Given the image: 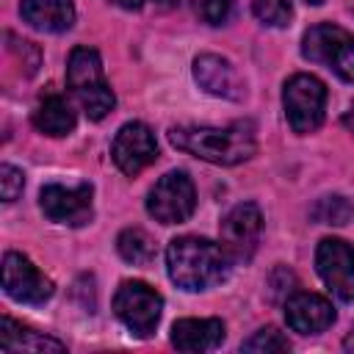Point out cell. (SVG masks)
Returning <instances> with one entry per match:
<instances>
[{
    "instance_id": "8",
    "label": "cell",
    "mask_w": 354,
    "mask_h": 354,
    "mask_svg": "<svg viewBox=\"0 0 354 354\" xmlns=\"http://www.w3.org/2000/svg\"><path fill=\"white\" fill-rule=\"evenodd\" d=\"M263 232V213L254 202L235 205L221 221V246L232 263H246L257 252Z\"/></svg>"
},
{
    "instance_id": "23",
    "label": "cell",
    "mask_w": 354,
    "mask_h": 354,
    "mask_svg": "<svg viewBox=\"0 0 354 354\" xmlns=\"http://www.w3.org/2000/svg\"><path fill=\"white\" fill-rule=\"evenodd\" d=\"M22 185H25V174L17 166L3 163L0 166V194H3V202H14L22 194Z\"/></svg>"
},
{
    "instance_id": "7",
    "label": "cell",
    "mask_w": 354,
    "mask_h": 354,
    "mask_svg": "<svg viewBox=\"0 0 354 354\" xmlns=\"http://www.w3.org/2000/svg\"><path fill=\"white\" fill-rule=\"evenodd\" d=\"M147 210L160 224H183L196 210V188L185 171L163 174L147 194Z\"/></svg>"
},
{
    "instance_id": "16",
    "label": "cell",
    "mask_w": 354,
    "mask_h": 354,
    "mask_svg": "<svg viewBox=\"0 0 354 354\" xmlns=\"http://www.w3.org/2000/svg\"><path fill=\"white\" fill-rule=\"evenodd\" d=\"M19 14L30 28L44 33H64L75 25L72 0H22Z\"/></svg>"
},
{
    "instance_id": "11",
    "label": "cell",
    "mask_w": 354,
    "mask_h": 354,
    "mask_svg": "<svg viewBox=\"0 0 354 354\" xmlns=\"http://www.w3.org/2000/svg\"><path fill=\"white\" fill-rule=\"evenodd\" d=\"M3 290L19 304H44L53 296V282L19 252L3 257Z\"/></svg>"
},
{
    "instance_id": "6",
    "label": "cell",
    "mask_w": 354,
    "mask_h": 354,
    "mask_svg": "<svg viewBox=\"0 0 354 354\" xmlns=\"http://www.w3.org/2000/svg\"><path fill=\"white\" fill-rule=\"evenodd\" d=\"M160 310H163V296L152 285L141 279H124L116 288L113 313L136 337H149L155 332L160 321Z\"/></svg>"
},
{
    "instance_id": "10",
    "label": "cell",
    "mask_w": 354,
    "mask_h": 354,
    "mask_svg": "<svg viewBox=\"0 0 354 354\" xmlns=\"http://www.w3.org/2000/svg\"><path fill=\"white\" fill-rule=\"evenodd\" d=\"M111 158L127 177H136L158 158V141L155 133L144 122H127L119 127V133L111 141Z\"/></svg>"
},
{
    "instance_id": "2",
    "label": "cell",
    "mask_w": 354,
    "mask_h": 354,
    "mask_svg": "<svg viewBox=\"0 0 354 354\" xmlns=\"http://www.w3.org/2000/svg\"><path fill=\"white\" fill-rule=\"evenodd\" d=\"M230 254L221 243L196 235H180L166 246V268L169 279L183 290H207L227 279Z\"/></svg>"
},
{
    "instance_id": "21",
    "label": "cell",
    "mask_w": 354,
    "mask_h": 354,
    "mask_svg": "<svg viewBox=\"0 0 354 354\" xmlns=\"http://www.w3.org/2000/svg\"><path fill=\"white\" fill-rule=\"evenodd\" d=\"M241 348L243 351H252V354H277V351H288L290 348V340L277 326H263L249 340H243Z\"/></svg>"
},
{
    "instance_id": "13",
    "label": "cell",
    "mask_w": 354,
    "mask_h": 354,
    "mask_svg": "<svg viewBox=\"0 0 354 354\" xmlns=\"http://www.w3.org/2000/svg\"><path fill=\"white\" fill-rule=\"evenodd\" d=\"M285 321L299 335H318L335 324V307L318 293L299 290L285 299Z\"/></svg>"
},
{
    "instance_id": "22",
    "label": "cell",
    "mask_w": 354,
    "mask_h": 354,
    "mask_svg": "<svg viewBox=\"0 0 354 354\" xmlns=\"http://www.w3.org/2000/svg\"><path fill=\"white\" fill-rule=\"evenodd\" d=\"M252 11L268 28H285L293 17L290 0H252Z\"/></svg>"
},
{
    "instance_id": "4",
    "label": "cell",
    "mask_w": 354,
    "mask_h": 354,
    "mask_svg": "<svg viewBox=\"0 0 354 354\" xmlns=\"http://www.w3.org/2000/svg\"><path fill=\"white\" fill-rule=\"evenodd\" d=\"M301 55L313 64H324L340 80L354 83V36L340 25H313L301 36Z\"/></svg>"
},
{
    "instance_id": "14",
    "label": "cell",
    "mask_w": 354,
    "mask_h": 354,
    "mask_svg": "<svg viewBox=\"0 0 354 354\" xmlns=\"http://www.w3.org/2000/svg\"><path fill=\"white\" fill-rule=\"evenodd\" d=\"M194 77L213 97H224V100H241L243 97V83H241L235 66L221 55H213V53L196 55Z\"/></svg>"
},
{
    "instance_id": "9",
    "label": "cell",
    "mask_w": 354,
    "mask_h": 354,
    "mask_svg": "<svg viewBox=\"0 0 354 354\" xmlns=\"http://www.w3.org/2000/svg\"><path fill=\"white\" fill-rule=\"evenodd\" d=\"M315 268L329 293L354 301V249L343 238H324L315 249Z\"/></svg>"
},
{
    "instance_id": "19",
    "label": "cell",
    "mask_w": 354,
    "mask_h": 354,
    "mask_svg": "<svg viewBox=\"0 0 354 354\" xmlns=\"http://www.w3.org/2000/svg\"><path fill=\"white\" fill-rule=\"evenodd\" d=\"M116 249L119 254L133 263V266H147L155 257V241L141 230V227H127L119 232L116 238Z\"/></svg>"
},
{
    "instance_id": "3",
    "label": "cell",
    "mask_w": 354,
    "mask_h": 354,
    "mask_svg": "<svg viewBox=\"0 0 354 354\" xmlns=\"http://www.w3.org/2000/svg\"><path fill=\"white\" fill-rule=\"evenodd\" d=\"M66 86L72 88V94L83 105L86 116L94 119V122L105 119L113 111V105H116V97H113L111 86L102 77L100 53L91 50V47H75L69 53V61H66Z\"/></svg>"
},
{
    "instance_id": "18",
    "label": "cell",
    "mask_w": 354,
    "mask_h": 354,
    "mask_svg": "<svg viewBox=\"0 0 354 354\" xmlns=\"http://www.w3.org/2000/svg\"><path fill=\"white\" fill-rule=\"evenodd\" d=\"M33 124L39 133L61 138L75 130V111L61 94H47L33 111Z\"/></svg>"
},
{
    "instance_id": "24",
    "label": "cell",
    "mask_w": 354,
    "mask_h": 354,
    "mask_svg": "<svg viewBox=\"0 0 354 354\" xmlns=\"http://www.w3.org/2000/svg\"><path fill=\"white\" fill-rule=\"evenodd\" d=\"M199 14L207 25H224L232 17V0H202Z\"/></svg>"
},
{
    "instance_id": "1",
    "label": "cell",
    "mask_w": 354,
    "mask_h": 354,
    "mask_svg": "<svg viewBox=\"0 0 354 354\" xmlns=\"http://www.w3.org/2000/svg\"><path fill=\"white\" fill-rule=\"evenodd\" d=\"M169 141L207 163L216 166H235L254 155V124L252 122H232L227 127H207V124H177L169 130Z\"/></svg>"
},
{
    "instance_id": "12",
    "label": "cell",
    "mask_w": 354,
    "mask_h": 354,
    "mask_svg": "<svg viewBox=\"0 0 354 354\" xmlns=\"http://www.w3.org/2000/svg\"><path fill=\"white\" fill-rule=\"evenodd\" d=\"M91 196H94V188L88 183L75 185V188L50 183V185L41 188L39 205H41V210H44V216L50 221L80 227V224L91 221V213H94L91 210Z\"/></svg>"
},
{
    "instance_id": "26",
    "label": "cell",
    "mask_w": 354,
    "mask_h": 354,
    "mask_svg": "<svg viewBox=\"0 0 354 354\" xmlns=\"http://www.w3.org/2000/svg\"><path fill=\"white\" fill-rule=\"evenodd\" d=\"M343 124H346V127L351 130V136H354V105L346 111V116H343Z\"/></svg>"
},
{
    "instance_id": "27",
    "label": "cell",
    "mask_w": 354,
    "mask_h": 354,
    "mask_svg": "<svg viewBox=\"0 0 354 354\" xmlns=\"http://www.w3.org/2000/svg\"><path fill=\"white\" fill-rule=\"evenodd\" d=\"M343 348H346V351H354V326H351V332L346 335V340H343Z\"/></svg>"
},
{
    "instance_id": "17",
    "label": "cell",
    "mask_w": 354,
    "mask_h": 354,
    "mask_svg": "<svg viewBox=\"0 0 354 354\" xmlns=\"http://www.w3.org/2000/svg\"><path fill=\"white\" fill-rule=\"evenodd\" d=\"M0 348L3 351H36V354H44V351H66V346L55 337H47L36 329H28L17 321H11L8 315L0 321Z\"/></svg>"
},
{
    "instance_id": "5",
    "label": "cell",
    "mask_w": 354,
    "mask_h": 354,
    "mask_svg": "<svg viewBox=\"0 0 354 354\" xmlns=\"http://www.w3.org/2000/svg\"><path fill=\"white\" fill-rule=\"evenodd\" d=\"M282 108L293 133L307 136L324 124L326 111V86L315 75H293L282 88Z\"/></svg>"
},
{
    "instance_id": "25",
    "label": "cell",
    "mask_w": 354,
    "mask_h": 354,
    "mask_svg": "<svg viewBox=\"0 0 354 354\" xmlns=\"http://www.w3.org/2000/svg\"><path fill=\"white\" fill-rule=\"evenodd\" d=\"M111 3L119 6V8H124V11H138L144 6V0H111Z\"/></svg>"
},
{
    "instance_id": "29",
    "label": "cell",
    "mask_w": 354,
    "mask_h": 354,
    "mask_svg": "<svg viewBox=\"0 0 354 354\" xmlns=\"http://www.w3.org/2000/svg\"><path fill=\"white\" fill-rule=\"evenodd\" d=\"M304 3H310V6H321L324 0H304Z\"/></svg>"
},
{
    "instance_id": "28",
    "label": "cell",
    "mask_w": 354,
    "mask_h": 354,
    "mask_svg": "<svg viewBox=\"0 0 354 354\" xmlns=\"http://www.w3.org/2000/svg\"><path fill=\"white\" fill-rule=\"evenodd\" d=\"M158 3H160V6H177L180 0H158Z\"/></svg>"
},
{
    "instance_id": "15",
    "label": "cell",
    "mask_w": 354,
    "mask_h": 354,
    "mask_svg": "<svg viewBox=\"0 0 354 354\" xmlns=\"http://www.w3.org/2000/svg\"><path fill=\"white\" fill-rule=\"evenodd\" d=\"M224 340V324L218 318H180L171 326V346L185 354L213 351Z\"/></svg>"
},
{
    "instance_id": "20",
    "label": "cell",
    "mask_w": 354,
    "mask_h": 354,
    "mask_svg": "<svg viewBox=\"0 0 354 354\" xmlns=\"http://www.w3.org/2000/svg\"><path fill=\"white\" fill-rule=\"evenodd\" d=\"M318 224H335V227H343L351 216H354V207L346 196L340 194H332V196H321L310 213Z\"/></svg>"
}]
</instances>
